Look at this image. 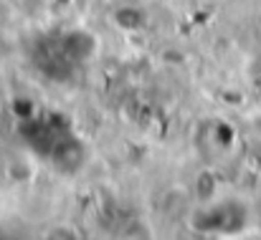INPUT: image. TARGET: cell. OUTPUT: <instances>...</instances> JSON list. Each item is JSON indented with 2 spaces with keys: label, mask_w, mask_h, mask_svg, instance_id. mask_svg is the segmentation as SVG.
Returning a JSON list of instances; mask_svg holds the SVG:
<instances>
[{
  "label": "cell",
  "mask_w": 261,
  "mask_h": 240,
  "mask_svg": "<svg viewBox=\"0 0 261 240\" xmlns=\"http://www.w3.org/2000/svg\"><path fill=\"white\" fill-rule=\"evenodd\" d=\"M114 20L122 31H140L142 23H145V15L137 8H122V10L114 13Z\"/></svg>",
  "instance_id": "6da1fadb"
},
{
  "label": "cell",
  "mask_w": 261,
  "mask_h": 240,
  "mask_svg": "<svg viewBox=\"0 0 261 240\" xmlns=\"http://www.w3.org/2000/svg\"><path fill=\"white\" fill-rule=\"evenodd\" d=\"M249 79H251V86L261 91V48L254 53V58L249 64Z\"/></svg>",
  "instance_id": "7a4b0ae2"
}]
</instances>
